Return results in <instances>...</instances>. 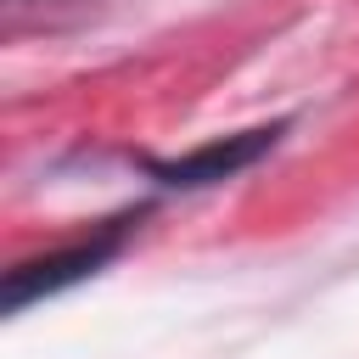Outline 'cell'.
Returning <instances> with one entry per match:
<instances>
[{
    "label": "cell",
    "mask_w": 359,
    "mask_h": 359,
    "mask_svg": "<svg viewBox=\"0 0 359 359\" xmlns=\"http://www.w3.org/2000/svg\"><path fill=\"white\" fill-rule=\"evenodd\" d=\"M123 219H112L107 230H95L90 241H73V247H62V252H45V258H28V264H17L11 275H6V309L17 314V309H28V303H39V297H50V292H62V286H73V280H84V275H95L118 247H123Z\"/></svg>",
    "instance_id": "obj_1"
},
{
    "label": "cell",
    "mask_w": 359,
    "mask_h": 359,
    "mask_svg": "<svg viewBox=\"0 0 359 359\" xmlns=\"http://www.w3.org/2000/svg\"><path fill=\"white\" fill-rule=\"evenodd\" d=\"M280 129H247V135H224V140H208L202 151L191 157H174V163H151V180L168 185V191H196V185H219L230 174H241L247 163H258L269 146H275Z\"/></svg>",
    "instance_id": "obj_2"
}]
</instances>
